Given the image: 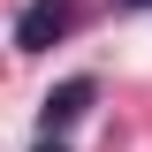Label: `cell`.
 <instances>
[{
	"label": "cell",
	"instance_id": "obj_1",
	"mask_svg": "<svg viewBox=\"0 0 152 152\" xmlns=\"http://www.w3.org/2000/svg\"><path fill=\"white\" fill-rule=\"evenodd\" d=\"M69 23H76V0H31L15 15V53H46L53 38H69Z\"/></svg>",
	"mask_w": 152,
	"mask_h": 152
},
{
	"label": "cell",
	"instance_id": "obj_2",
	"mask_svg": "<svg viewBox=\"0 0 152 152\" xmlns=\"http://www.w3.org/2000/svg\"><path fill=\"white\" fill-rule=\"evenodd\" d=\"M91 99H99V84H91V76H69V84H53V91L38 99V129H46V137L76 129V122L91 114Z\"/></svg>",
	"mask_w": 152,
	"mask_h": 152
},
{
	"label": "cell",
	"instance_id": "obj_4",
	"mask_svg": "<svg viewBox=\"0 0 152 152\" xmlns=\"http://www.w3.org/2000/svg\"><path fill=\"white\" fill-rule=\"evenodd\" d=\"M114 8H152V0H114Z\"/></svg>",
	"mask_w": 152,
	"mask_h": 152
},
{
	"label": "cell",
	"instance_id": "obj_3",
	"mask_svg": "<svg viewBox=\"0 0 152 152\" xmlns=\"http://www.w3.org/2000/svg\"><path fill=\"white\" fill-rule=\"evenodd\" d=\"M31 152H69V145H61V137H38V145H31Z\"/></svg>",
	"mask_w": 152,
	"mask_h": 152
}]
</instances>
